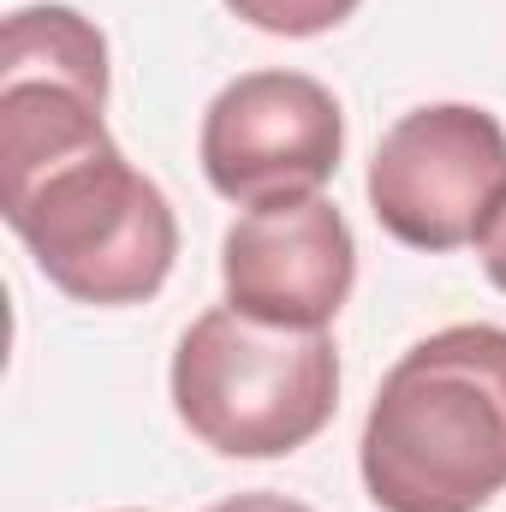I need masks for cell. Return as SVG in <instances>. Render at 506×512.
<instances>
[{
    "mask_svg": "<svg viewBox=\"0 0 506 512\" xmlns=\"http://www.w3.org/2000/svg\"><path fill=\"white\" fill-rule=\"evenodd\" d=\"M364 489L381 512H483L506 489V328L417 340L376 387Z\"/></svg>",
    "mask_w": 506,
    "mask_h": 512,
    "instance_id": "1",
    "label": "cell"
},
{
    "mask_svg": "<svg viewBox=\"0 0 506 512\" xmlns=\"http://www.w3.org/2000/svg\"><path fill=\"white\" fill-rule=\"evenodd\" d=\"M6 227L30 245L48 286L78 304L120 310L161 292L179 256V221L155 179H143L114 137L54 161L0 173Z\"/></svg>",
    "mask_w": 506,
    "mask_h": 512,
    "instance_id": "2",
    "label": "cell"
},
{
    "mask_svg": "<svg viewBox=\"0 0 506 512\" xmlns=\"http://www.w3.org/2000/svg\"><path fill=\"white\" fill-rule=\"evenodd\" d=\"M173 405L221 459H286L328 429L340 405V352L328 328H280L221 304L179 334Z\"/></svg>",
    "mask_w": 506,
    "mask_h": 512,
    "instance_id": "3",
    "label": "cell"
},
{
    "mask_svg": "<svg viewBox=\"0 0 506 512\" xmlns=\"http://www.w3.org/2000/svg\"><path fill=\"white\" fill-rule=\"evenodd\" d=\"M370 209L411 251L483 245L506 209V126L489 108H411L370 161Z\"/></svg>",
    "mask_w": 506,
    "mask_h": 512,
    "instance_id": "4",
    "label": "cell"
},
{
    "mask_svg": "<svg viewBox=\"0 0 506 512\" xmlns=\"http://www.w3.org/2000/svg\"><path fill=\"white\" fill-rule=\"evenodd\" d=\"M203 173L239 203L268 209L316 197L346 155V114L328 84L304 72H245L203 114Z\"/></svg>",
    "mask_w": 506,
    "mask_h": 512,
    "instance_id": "5",
    "label": "cell"
},
{
    "mask_svg": "<svg viewBox=\"0 0 506 512\" xmlns=\"http://www.w3.org/2000/svg\"><path fill=\"white\" fill-rule=\"evenodd\" d=\"M108 108V42L72 6H24L0 24V173L84 149Z\"/></svg>",
    "mask_w": 506,
    "mask_h": 512,
    "instance_id": "6",
    "label": "cell"
},
{
    "mask_svg": "<svg viewBox=\"0 0 506 512\" xmlns=\"http://www.w3.org/2000/svg\"><path fill=\"white\" fill-rule=\"evenodd\" d=\"M227 304L280 328H328L358 280V239L346 215L316 191L245 209L221 245Z\"/></svg>",
    "mask_w": 506,
    "mask_h": 512,
    "instance_id": "7",
    "label": "cell"
},
{
    "mask_svg": "<svg viewBox=\"0 0 506 512\" xmlns=\"http://www.w3.org/2000/svg\"><path fill=\"white\" fill-rule=\"evenodd\" d=\"M227 6L268 36H322L334 24H346L364 0H227Z\"/></svg>",
    "mask_w": 506,
    "mask_h": 512,
    "instance_id": "8",
    "label": "cell"
},
{
    "mask_svg": "<svg viewBox=\"0 0 506 512\" xmlns=\"http://www.w3.org/2000/svg\"><path fill=\"white\" fill-rule=\"evenodd\" d=\"M209 512H310L304 501H286V495H268V489H251V495H233V501H221V507Z\"/></svg>",
    "mask_w": 506,
    "mask_h": 512,
    "instance_id": "9",
    "label": "cell"
},
{
    "mask_svg": "<svg viewBox=\"0 0 506 512\" xmlns=\"http://www.w3.org/2000/svg\"><path fill=\"white\" fill-rule=\"evenodd\" d=\"M477 251H483V268H489V280H495V286L506 292V209L495 215V227H489V239H483Z\"/></svg>",
    "mask_w": 506,
    "mask_h": 512,
    "instance_id": "10",
    "label": "cell"
}]
</instances>
